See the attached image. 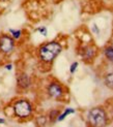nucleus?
Listing matches in <instances>:
<instances>
[{"label":"nucleus","instance_id":"obj_1","mask_svg":"<svg viewBox=\"0 0 113 127\" xmlns=\"http://www.w3.org/2000/svg\"><path fill=\"white\" fill-rule=\"evenodd\" d=\"M61 46L57 41H49L40 48L39 54L42 61L46 63H51L61 52Z\"/></svg>","mask_w":113,"mask_h":127},{"label":"nucleus","instance_id":"obj_2","mask_svg":"<svg viewBox=\"0 0 113 127\" xmlns=\"http://www.w3.org/2000/svg\"><path fill=\"white\" fill-rule=\"evenodd\" d=\"M87 120L90 127H104L107 124V115L102 107H93L88 112Z\"/></svg>","mask_w":113,"mask_h":127},{"label":"nucleus","instance_id":"obj_3","mask_svg":"<svg viewBox=\"0 0 113 127\" xmlns=\"http://www.w3.org/2000/svg\"><path fill=\"white\" fill-rule=\"evenodd\" d=\"M14 111H15L16 116L20 117V118H27L30 116L32 107H31V104L29 103L28 100L21 99L16 102V104L14 106Z\"/></svg>","mask_w":113,"mask_h":127},{"label":"nucleus","instance_id":"obj_4","mask_svg":"<svg viewBox=\"0 0 113 127\" xmlns=\"http://www.w3.org/2000/svg\"><path fill=\"white\" fill-rule=\"evenodd\" d=\"M48 94L50 95V97L55 98V99H59L62 97L63 95V88L59 83L53 82L48 86Z\"/></svg>","mask_w":113,"mask_h":127},{"label":"nucleus","instance_id":"obj_5","mask_svg":"<svg viewBox=\"0 0 113 127\" xmlns=\"http://www.w3.org/2000/svg\"><path fill=\"white\" fill-rule=\"evenodd\" d=\"M14 44H15L14 40L8 35L0 36V51L2 53H5V54L10 53L12 49H14Z\"/></svg>","mask_w":113,"mask_h":127},{"label":"nucleus","instance_id":"obj_6","mask_svg":"<svg viewBox=\"0 0 113 127\" xmlns=\"http://www.w3.org/2000/svg\"><path fill=\"white\" fill-rule=\"evenodd\" d=\"M81 55L84 60H91L96 56V49L90 46H86L83 48V51H81Z\"/></svg>","mask_w":113,"mask_h":127},{"label":"nucleus","instance_id":"obj_7","mask_svg":"<svg viewBox=\"0 0 113 127\" xmlns=\"http://www.w3.org/2000/svg\"><path fill=\"white\" fill-rule=\"evenodd\" d=\"M18 85L20 86L21 88H28L30 85V80L28 78L27 74H20L18 78Z\"/></svg>","mask_w":113,"mask_h":127},{"label":"nucleus","instance_id":"obj_8","mask_svg":"<svg viewBox=\"0 0 113 127\" xmlns=\"http://www.w3.org/2000/svg\"><path fill=\"white\" fill-rule=\"evenodd\" d=\"M105 85L110 89H113V72H109L105 75L104 78Z\"/></svg>","mask_w":113,"mask_h":127},{"label":"nucleus","instance_id":"obj_9","mask_svg":"<svg viewBox=\"0 0 113 127\" xmlns=\"http://www.w3.org/2000/svg\"><path fill=\"white\" fill-rule=\"evenodd\" d=\"M104 54H105L106 58H107L111 63H113V47L109 46V47H107V48H105Z\"/></svg>","mask_w":113,"mask_h":127},{"label":"nucleus","instance_id":"obj_10","mask_svg":"<svg viewBox=\"0 0 113 127\" xmlns=\"http://www.w3.org/2000/svg\"><path fill=\"white\" fill-rule=\"evenodd\" d=\"M74 113H75V110H74V109H72V107H67V109L64 110L63 113L60 114V115L58 116L57 121H62V120H64V118H65L66 116H68L70 114H74Z\"/></svg>","mask_w":113,"mask_h":127},{"label":"nucleus","instance_id":"obj_11","mask_svg":"<svg viewBox=\"0 0 113 127\" xmlns=\"http://www.w3.org/2000/svg\"><path fill=\"white\" fill-rule=\"evenodd\" d=\"M58 116H59V112L58 111H52L51 113H50V120L51 121H53V120H55V119H57L58 118Z\"/></svg>","mask_w":113,"mask_h":127},{"label":"nucleus","instance_id":"obj_12","mask_svg":"<svg viewBox=\"0 0 113 127\" xmlns=\"http://www.w3.org/2000/svg\"><path fill=\"white\" fill-rule=\"evenodd\" d=\"M9 32L10 33H12V36H14L15 37V38H19V37H20L21 36V31L20 30H12V29H10L9 30Z\"/></svg>","mask_w":113,"mask_h":127},{"label":"nucleus","instance_id":"obj_13","mask_svg":"<svg viewBox=\"0 0 113 127\" xmlns=\"http://www.w3.org/2000/svg\"><path fill=\"white\" fill-rule=\"evenodd\" d=\"M77 67H78V62H74L73 64L71 65V67H70V72L71 73H74L75 71H76Z\"/></svg>","mask_w":113,"mask_h":127},{"label":"nucleus","instance_id":"obj_14","mask_svg":"<svg viewBox=\"0 0 113 127\" xmlns=\"http://www.w3.org/2000/svg\"><path fill=\"white\" fill-rule=\"evenodd\" d=\"M37 31L39 32H41L44 36H46L47 35V28L46 27H41V28H37Z\"/></svg>","mask_w":113,"mask_h":127},{"label":"nucleus","instance_id":"obj_15","mask_svg":"<svg viewBox=\"0 0 113 127\" xmlns=\"http://www.w3.org/2000/svg\"><path fill=\"white\" fill-rule=\"evenodd\" d=\"M92 31H93V32H96L97 34H99V32H100V30H99V28L97 27V25H96V24H93V26H92Z\"/></svg>","mask_w":113,"mask_h":127},{"label":"nucleus","instance_id":"obj_16","mask_svg":"<svg viewBox=\"0 0 113 127\" xmlns=\"http://www.w3.org/2000/svg\"><path fill=\"white\" fill-rule=\"evenodd\" d=\"M6 68H7V69H10V68H11V65H7V66H6Z\"/></svg>","mask_w":113,"mask_h":127},{"label":"nucleus","instance_id":"obj_17","mask_svg":"<svg viewBox=\"0 0 113 127\" xmlns=\"http://www.w3.org/2000/svg\"><path fill=\"white\" fill-rule=\"evenodd\" d=\"M0 123H4V120L3 119H0Z\"/></svg>","mask_w":113,"mask_h":127}]
</instances>
